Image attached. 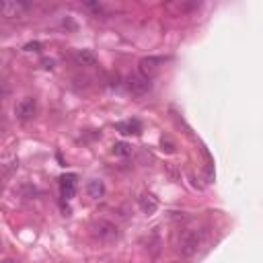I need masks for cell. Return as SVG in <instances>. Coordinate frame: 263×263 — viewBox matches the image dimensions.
Instances as JSON below:
<instances>
[{
  "instance_id": "10",
  "label": "cell",
  "mask_w": 263,
  "mask_h": 263,
  "mask_svg": "<svg viewBox=\"0 0 263 263\" xmlns=\"http://www.w3.org/2000/svg\"><path fill=\"white\" fill-rule=\"evenodd\" d=\"M158 64H162L160 58H142L140 60V72L144 78H150L152 72H157L158 70Z\"/></svg>"
},
{
  "instance_id": "17",
  "label": "cell",
  "mask_w": 263,
  "mask_h": 263,
  "mask_svg": "<svg viewBox=\"0 0 263 263\" xmlns=\"http://www.w3.org/2000/svg\"><path fill=\"white\" fill-rule=\"evenodd\" d=\"M0 249H2V243H0Z\"/></svg>"
},
{
  "instance_id": "6",
  "label": "cell",
  "mask_w": 263,
  "mask_h": 263,
  "mask_svg": "<svg viewBox=\"0 0 263 263\" xmlns=\"http://www.w3.org/2000/svg\"><path fill=\"white\" fill-rule=\"evenodd\" d=\"M76 179L78 177L74 173H68V175L60 177V193H62L64 200L74 198V193H76Z\"/></svg>"
},
{
  "instance_id": "5",
  "label": "cell",
  "mask_w": 263,
  "mask_h": 263,
  "mask_svg": "<svg viewBox=\"0 0 263 263\" xmlns=\"http://www.w3.org/2000/svg\"><path fill=\"white\" fill-rule=\"evenodd\" d=\"M126 87L132 95L136 97H142L150 91V78H144L142 74H132L128 80H126Z\"/></svg>"
},
{
  "instance_id": "12",
  "label": "cell",
  "mask_w": 263,
  "mask_h": 263,
  "mask_svg": "<svg viewBox=\"0 0 263 263\" xmlns=\"http://www.w3.org/2000/svg\"><path fill=\"white\" fill-rule=\"evenodd\" d=\"M113 155L115 157H130L132 155V146L126 142H115L113 144Z\"/></svg>"
},
{
  "instance_id": "7",
  "label": "cell",
  "mask_w": 263,
  "mask_h": 263,
  "mask_svg": "<svg viewBox=\"0 0 263 263\" xmlns=\"http://www.w3.org/2000/svg\"><path fill=\"white\" fill-rule=\"evenodd\" d=\"M138 208H140L146 216H150L158 210V200L152 196V193H144V196L138 198Z\"/></svg>"
},
{
  "instance_id": "16",
  "label": "cell",
  "mask_w": 263,
  "mask_h": 263,
  "mask_svg": "<svg viewBox=\"0 0 263 263\" xmlns=\"http://www.w3.org/2000/svg\"><path fill=\"white\" fill-rule=\"evenodd\" d=\"M2 263H15V259H4Z\"/></svg>"
},
{
  "instance_id": "1",
  "label": "cell",
  "mask_w": 263,
  "mask_h": 263,
  "mask_svg": "<svg viewBox=\"0 0 263 263\" xmlns=\"http://www.w3.org/2000/svg\"><path fill=\"white\" fill-rule=\"evenodd\" d=\"M91 232H93V237L97 241H101V243H113L119 239V228L111 222V220H95L93 226H91Z\"/></svg>"
},
{
  "instance_id": "11",
  "label": "cell",
  "mask_w": 263,
  "mask_h": 263,
  "mask_svg": "<svg viewBox=\"0 0 263 263\" xmlns=\"http://www.w3.org/2000/svg\"><path fill=\"white\" fill-rule=\"evenodd\" d=\"M87 193H89V198L93 200H99L105 196V183L101 181V179H93V181L87 183Z\"/></svg>"
},
{
  "instance_id": "9",
  "label": "cell",
  "mask_w": 263,
  "mask_h": 263,
  "mask_svg": "<svg viewBox=\"0 0 263 263\" xmlns=\"http://www.w3.org/2000/svg\"><path fill=\"white\" fill-rule=\"evenodd\" d=\"M74 62H76L78 66L91 68V66L97 64V56H95L91 50H78V52H74Z\"/></svg>"
},
{
  "instance_id": "15",
  "label": "cell",
  "mask_w": 263,
  "mask_h": 263,
  "mask_svg": "<svg viewBox=\"0 0 263 263\" xmlns=\"http://www.w3.org/2000/svg\"><path fill=\"white\" fill-rule=\"evenodd\" d=\"M41 64H44V68H53V64H56V62H53V60H44Z\"/></svg>"
},
{
  "instance_id": "8",
  "label": "cell",
  "mask_w": 263,
  "mask_h": 263,
  "mask_svg": "<svg viewBox=\"0 0 263 263\" xmlns=\"http://www.w3.org/2000/svg\"><path fill=\"white\" fill-rule=\"evenodd\" d=\"M115 130L123 136H138L142 132V123L138 119H126V121H119L115 126Z\"/></svg>"
},
{
  "instance_id": "3",
  "label": "cell",
  "mask_w": 263,
  "mask_h": 263,
  "mask_svg": "<svg viewBox=\"0 0 263 263\" xmlns=\"http://www.w3.org/2000/svg\"><path fill=\"white\" fill-rule=\"evenodd\" d=\"M35 111H37V101L33 99V97H23V99L15 105V115H17L21 121L33 119Z\"/></svg>"
},
{
  "instance_id": "2",
  "label": "cell",
  "mask_w": 263,
  "mask_h": 263,
  "mask_svg": "<svg viewBox=\"0 0 263 263\" xmlns=\"http://www.w3.org/2000/svg\"><path fill=\"white\" fill-rule=\"evenodd\" d=\"M200 245H202V237L200 232L196 230H185L181 234V239H179V245H177V251L183 259H191L200 251Z\"/></svg>"
},
{
  "instance_id": "4",
  "label": "cell",
  "mask_w": 263,
  "mask_h": 263,
  "mask_svg": "<svg viewBox=\"0 0 263 263\" xmlns=\"http://www.w3.org/2000/svg\"><path fill=\"white\" fill-rule=\"evenodd\" d=\"M27 8H29V4L21 2V0H2V2H0V15L15 19V17H23Z\"/></svg>"
},
{
  "instance_id": "14",
  "label": "cell",
  "mask_w": 263,
  "mask_h": 263,
  "mask_svg": "<svg viewBox=\"0 0 263 263\" xmlns=\"http://www.w3.org/2000/svg\"><path fill=\"white\" fill-rule=\"evenodd\" d=\"M23 50L25 52H39L41 50V44H39V41H31V44H27Z\"/></svg>"
},
{
  "instance_id": "13",
  "label": "cell",
  "mask_w": 263,
  "mask_h": 263,
  "mask_svg": "<svg viewBox=\"0 0 263 263\" xmlns=\"http://www.w3.org/2000/svg\"><path fill=\"white\" fill-rule=\"evenodd\" d=\"M160 146H162V150H167V152H175V144L169 140V138H162V140H160Z\"/></svg>"
}]
</instances>
